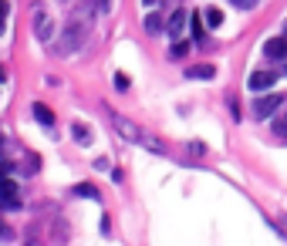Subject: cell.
I'll return each instance as SVG.
<instances>
[{
    "label": "cell",
    "instance_id": "6da1fadb",
    "mask_svg": "<svg viewBox=\"0 0 287 246\" xmlns=\"http://www.w3.org/2000/svg\"><path fill=\"white\" fill-rule=\"evenodd\" d=\"M91 24H95V0H85V4L74 7L71 20H68L65 34H61V41H57V48H54V54L68 58L74 51H81L85 41H88V34H91Z\"/></svg>",
    "mask_w": 287,
    "mask_h": 246
},
{
    "label": "cell",
    "instance_id": "7a4b0ae2",
    "mask_svg": "<svg viewBox=\"0 0 287 246\" xmlns=\"http://www.w3.org/2000/svg\"><path fill=\"white\" fill-rule=\"evenodd\" d=\"M108 122H112V128H115V135H118V139L132 142V145H139V148H149L152 155H166L162 139H156V135H152V131H146V128H139L132 118L118 115V111H108Z\"/></svg>",
    "mask_w": 287,
    "mask_h": 246
},
{
    "label": "cell",
    "instance_id": "3957f363",
    "mask_svg": "<svg viewBox=\"0 0 287 246\" xmlns=\"http://www.w3.org/2000/svg\"><path fill=\"white\" fill-rule=\"evenodd\" d=\"M280 105H284V95H257V101H254V118H257V122H260V118H271Z\"/></svg>",
    "mask_w": 287,
    "mask_h": 246
},
{
    "label": "cell",
    "instance_id": "277c9868",
    "mask_svg": "<svg viewBox=\"0 0 287 246\" xmlns=\"http://www.w3.org/2000/svg\"><path fill=\"white\" fill-rule=\"evenodd\" d=\"M51 34H54V17L48 10H34V37L37 41H51Z\"/></svg>",
    "mask_w": 287,
    "mask_h": 246
},
{
    "label": "cell",
    "instance_id": "5b68a950",
    "mask_svg": "<svg viewBox=\"0 0 287 246\" xmlns=\"http://www.w3.org/2000/svg\"><path fill=\"white\" fill-rule=\"evenodd\" d=\"M274 81H277V74H271V71H254V74H250V81H247V88L257 95V91L274 88Z\"/></svg>",
    "mask_w": 287,
    "mask_h": 246
},
{
    "label": "cell",
    "instance_id": "8992f818",
    "mask_svg": "<svg viewBox=\"0 0 287 246\" xmlns=\"http://www.w3.org/2000/svg\"><path fill=\"white\" fill-rule=\"evenodd\" d=\"M263 54H267L271 61H284L287 58V34L284 37H271V41L263 44Z\"/></svg>",
    "mask_w": 287,
    "mask_h": 246
},
{
    "label": "cell",
    "instance_id": "52a82bcc",
    "mask_svg": "<svg viewBox=\"0 0 287 246\" xmlns=\"http://www.w3.org/2000/svg\"><path fill=\"white\" fill-rule=\"evenodd\" d=\"M166 31H169V34H172V41H176V37L186 31V10H179V7L172 10V17L166 20Z\"/></svg>",
    "mask_w": 287,
    "mask_h": 246
},
{
    "label": "cell",
    "instance_id": "ba28073f",
    "mask_svg": "<svg viewBox=\"0 0 287 246\" xmlns=\"http://www.w3.org/2000/svg\"><path fill=\"white\" fill-rule=\"evenodd\" d=\"M213 74H216L213 64H196V68H189V71H186V78H193V81H210Z\"/></svg>",
    "mask_w": 287,
    "mask_h": 246
},
{
    "label": "cell",
    "instance_id": "9c48e42d",
    "mask_svg": "<svg viewBox=\"0 0 287 246\" xmlns=\"http://www.w3.org/2000/svg\"><path fill=\"white\" fill-rule=\"evenodd\" d=\"M142 27H146L149 34H162L166 31V20L159 14H146V20H142Z\"/></svg>",
    "mask_w": 287,
    "mask_h": 246
},
{
    "label": "cell",
    "instance_id": "30bf717a",
    "mask_svg": "<svg viewBox=\"0 0 287 246\" xmlns=\"http://www.w3.org/2000/svg\"><path fill=\"white\" fill-rule=\"evenodd\" d=\"M71 139L78 142V145H91V131L85 128V125H71Z\"/></svg>",
    "mask_w": 287,
    "mask_h": 246
},
{
    "label": "cell",
    "instance_id": "8fae6325",
    "mask_svg": "<svg viewBox=\"0 0 287 246\" xmlns=\"http://www.w3.org/2000/svg\"><path fill=\"white\" fill-rule=\"evenodd\" d=\"M34 118H37V122H44L48 128L54 125V115H51V108H48V105H34Z\"/></svg>",
    "mask_w": 287,
    "mask_h": 246
},
{
    "label": "cell",
    "instance_id": "7c38bea8",
    "mask_svg": "<svg viewBox=\"0 0 287 246\" xmlns=\"http://www.w3.org/2000/svg\"><path fill=\"white\" fill-rule=\"evenodd\" d=\"M203 17H206V24H210V27H220L223 24V10L220 7H206Z\"/></svg>",
    "mask_w": 287,
    "mask_h": 246
},
{
    "label": "cell",
    "instance_id": "4fadbf2b",
    "mask_svg": "<svg viewBox=\"0 0 287 246\" xmlns=\"http://www.w3.org/2000/svg\"><path fill=\"white\" fill-rule=\"evenodd\" d=\"M186 54H189V44H186V41H172V51H169L172 61H182Z\"/></svg>",
    "mask_w": 287,
    "mask_h": 246
},
{
    "label": "cell",
    "instance_id": "5bb4252c",
    "mask_svg": "<svg viewBox=\"0 0 287 246\" xmlns=\"http://www.w3.org/2000/svg\"><path fill=\"white\" fill-rule=\"evenodd\" d=\"M74 196H85V199H95V203H98V189L95 186H74Z\"/></svg>",
    "mask_w": 287,
    "mask_h": 246
},
{
    "label": "cell",
    "instance_id": "9a60e30c",
    "mask_svg": "<svg viewBox=\"0 0 287 246\" xmlns=\"http://www.w3.org/2000/svg\"><path fill=\"white\" fill-rule=\"evenodd\" d=\"M20 172H24V175H34V172H37V159L27 155V162H20Z\"/></svg>",
    "mask_w": 287,
    "mask_h": 246
},
{
    "label": "cell",
    "instance_id": "2e32d148",
    "mask_svg": "<svg viewBox=\"0 0 287 246\" xmlns=\"http://www.w3.org/2000/svg\"><path fill=\"white\" fill-rule=\"evenodd\" d=\"M274 131H277L280 139H287V115H284V118H277V122H274Z\"/></svg>",
    "mask_w": 287,
    "mask_h": 246
},
{
    "label": "cell",
    "instance_id": "e0dca14e",
    "mask_svg": "<svg viewBox=\"0 0 287 246\" xmlns=\"http://www.w3.org/2000/svg\"><path fill=\"white\" fill-rule=\"evenodd\" d=\"M115 91H129V78L125 74H115Z\"/></svg>",
    "mask_w": 287,
    "mask_h": 246
},
{
    "label": "cell",
    "instance_id": "ac0fdd59",
    "mask_svg": "<svg viewBox=\"0 0 287 246\" xmlns=\"http://www.w3.org/2000/svg\"><path fill=\"white\" fill-rule=\"evenodd\" d=\"M14 172V162H7V159H4V162H0V179H4V175H10Z\"/></svg>",
    "mask_w": 287,
    "mask_h": 246
},
{
    "label": "cell",
    "instance_id": "d6986e66",
    "mask_svg": "<svg viewBox=\"0 0 287 246\" xmlns=\"http://www.w3.org/2000/svg\"><path fill=\"white\" fill-rule=\"evenodd\" d=\"M233 4H237L240 10H254L257 7V0H233Z\"/></svg>",
    "mask_w": 287,
    "mask_h": 246
},
{
    "label": "cell",
    "instance_id": "ffe728a7",
    "mask_svg": "<svg viewBox=\"0 0 287 246\" xmlns=\"http://www.w3.org/2000/svg\"><path fill=\"white\" fill-rule=\"evenodd\" d=\"M95 7H98L101 14H108V10H112V0H95Z\"/></svg>",
    "mask_w": 287,
    "mask_h": 246
},
{
    "label": "cell",
    "instance_id": "44dd1931",
    "mask_svg": "<svg viewBox=\"0 0 287 246\" xmlns=\"http://www.w3.org/2000/svg\"><path fill=\"white\" fill-rule=\"evenodd\" d=\"M7 10H10V4H7V0H0V17H7Z\"/></svg>",
    "mask_w": 287,
    "mask_h": 246
},
{
    "label": "cell",
    "instance_id": "7402d4cb",
    "mask_svg": "<svg viewBox=\"0 0 287 246\" xmlns=\"http://www.w3.org/2000/svg\"><path fill=\"white\" fill-rule=\"evenodd\" d=\"M277 226H280V233H287V216H284V219L277 222Z\"/></svg>",
    "mask_w": 287,
    "mask_h": 246
},
{
    "label": "cell",
    "instance_id": "603a6c76",
    "mask_svg": "<svg viewBox=\"0 0 287 246\" xmlns=\"http://www.w3.org/2000/svg\"><path fill=\"white\" fill-rule=\"evenodd\" d=\"M152 4H159V0H146V7H152Z\"/></svg>",
    "mask_w": 287,
    "mask_h": 246
},
{
    "label": "cell",
    "instance_id": "cb8c5ba5",
    "mask_svg": "<svg viewBox=\"0 0 287 246\" xmlns=\"http://www.w3.org/2000/svg\"><path fill=\"white\" fill-rule=\"evenodd\" d=\"M0 34H4V17H0Z\"/></svg>",
    "mask_w": 287,
    "mask_h": 246
},
{
    "label": "cell",
    "instance_id": "d4e9b609",
    "mask_svg": "<svg viewBox=\"0 0 287 246\" xmlns=\"http://www.w3.org/2000/svg\"><path fill=\"white\" fill-rule=\"evenodd\" d=\"M0 152H4V135H0Z\"/></svg>",
    "mask_w": 287,
    "mask_h": 246
},
{
    "label": "cell",
    "instance_id": "484cf974",
    "mask_svg": "<svg viewBox=\"0 0 287 246\" xmlns=\"http://www.w3.org/2000/svg\"><path fill=\"white\" fill-rule=\"evenodd\" d=\"M0 81H4V68H0Z\"/></svg>",
    "mask_w": 287,
    "mask_h": 246
},
{
    "label": "cell",
    "instance_id": "4316f807",
    "mask_svg": "<svg viewBox=\"0 0 287 246\" xmlns=\"http://www.w3.org/2000/svg\"><path fill=\"white\" fill-rule=\"evenodd\" d=\"M284 34H287V27H284Z\"/></svg>",
    "mask_w": 287,
    "mask_h": 246
},
{
    "label": "cell",
    "instance_id": "83f0119b",
    "mask_svg": "<svg viewBox=\"0 0 287 246\" xmlns=\"http://www.w3.org/2000/svg\"><path fill=\"white\" fill-rule=\"evenodd\" d=\"M65 4H68V0H65Z\"/></svg>",
    "mask_w": 287,
    "mask_h": 246
}]
</instances>
